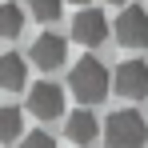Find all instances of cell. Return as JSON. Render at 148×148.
Masks as SVG:
<instances>
[{
    "mask_svg": "<svg viewBox=\"0 0 148 148\" xmlns=\"http://www.w3.org/2000/svg\"><path fill=\"white\" fill-rule=\"evenodd\" d=\"M108 84H112V76L96 56H80L72 64V72H68V88L80 104H100L108 96Z\"/></svg>",
    "mask_w": 148,
    "mask_h": 148,
    "instance_id": "cell-1",
    "label": "cell"
},
{
    "mask_svg": "<svg viewBox=\"0 0 148 148\" xmlns=\"http://www.w3.org/2000/svg\"><path fill=\"white\" fill-rule=\"evenodd\" d=\"M104 144L108 148H144L148 144V124L136 108H120L104 124Z\"/></svg>",
    "mask_w": 148,
    "mask_h": 148,
    "instance_id": "cell-2",
    "label": "cell"
},
{
    "mask_svg": "<svg viewBox=\"0 0 148 148\" xmlns=\"http://www.w3.org/2000/svg\"><path fill=\"white\" fill-rule=\"evenodd\" d=\"M28 112L36 120H60L64 116V88L52 84V80H40L28 88Z\"/></svg>",
    "mask_w": 148,
    "mask_h": 148,
    "instance_id": "cell-3",
    "label": "cell"
},
{
    "mask_svg": "<svg viewBox=\"0 0 148 148\" xmlns=\"http://www.w3.org/2000/svg\"><path fill=\"white\" fill-rule=\"evenodd\" d=\"M116 40H120L124 48H144L148 44V12L140 4H128L120 8V16H116Z\"/></svg>",
    "mask_w": 148,
    "mask_h": 148,
    "instance_id": "cell-4",
    "label": "cell"
},
{
    "mask_svg": "<svg viewBox=\"0 0 148 148\" xmlns=\"http://www.w3.org/2000/svg\"><path fill=\"white\" fill-rule=\"evenodd\" d=\"M28 56H32V64H36L40 72H56V68L64 64V56H68V40L56 36V32H40V36L32 40Z\"/></svg>",
    "mask_w": 148,
    "mask_h": 148,
    "instance_id": "cell-5",
    "label": "cell"
},
{
    "mask_svg": "<svg viewBox=\"0 0 148 148\" xmlns=\"http://www.w3.org/2000/svg\"><path fill=\"white\" fill-rule=\"evenodd\" d=\"M104 36H108V16L100 8H80L76 20H72V40L96 48V44H104Z\"/></svg>",
    "mask_w": 148,
    "mask_h": 148,
    "instance_id": "cell-6",
    "label": "cell"
},
{
    "mask_svg": "<svg viewBox=\"0 0 148 148\" xmlns=\"http://www.w3.org/2000/svg\"><path fill=\"white\" fill-rule=\"evenodd\" d=\"M112 84H116V92L128 96V100L148 96V68H144V60H124L120 68H116V76H112Z\"/></svg>",
    "mask_w": 148,
    "mask_h": 148,
    "instance_id": "cell-7",
    "label": "cell"
},
{
    "mask_svg": "<svg viewBox=\"0 0 148 148\" xmlns=\"http://www.w3.org/2000/svg\"><path fill=\"white\" fill-rule=\"evenodd\" d=\"M64 132H68V140H72V144H92V140H96V116H92V112H88V108H76L72 116H68V120H64Z\"/></svg>",
    "mask_w": 148,
    "mask_h": 148,
    "instance_id": "cell-8",
    "label": "cell"
},
{
    "mask_svg": "<svg viewBox=\"0 0 148 148\" xmlns=\"http://www.w3.org/2000/svg\"><path fill=\"white\" fill-rule=\"evenodd\" d=\"M24 84H28V64H24V56L4 52V56H0V88L16 92V88H24Z\"/></svg>",
    "mask_w": 148,
    "mask_h": 148,
    "instance_id": "cell-9",
    "label": "cell"
},
{
    "mask_svg": "<svg viewBox=\"0 0 148 148\" xmlns=\"http://www.w3.org/2000/svg\"><path fill=\"white\" fill-rule=\"evenodd\" d=\"M24 32V8L20 4H0V36L12 40Z\"/></svg>",
    "mask_w": 148,
    "mask_h": 148,
    "instance_id": "cell-10",
    "label": "cell"
},
{
    "mask_svg": "<svg viewBox=\"0 0 148 148\" xmlns=\"http://www.w3.org/2000/svg\"><path fill=\"white\" fill-rule=\"evenodd\" d=\"M24 116H20V108H0V140H24Z\"/></svg>",
    "mask_w": 148,
    "mask_h": 148,
    "instance_id": "cell-11",
    "label": "cell"
},
{
    "mask_svg": "<svg viewBox=\"0 0 148 148\" xmlns=\"http://www.w3.org/2000/svg\"><path fill=\"white\" fill-rule=\"evenodd\" d=\"M60 12H64V0H32V16L40 24H56Z\"/></svg>",
    "mask_w": 148,
    "mask_h": 148,
    "instance_id": "cell-12",
    "label": "cell"
},
{
    "mask_svg": "<svg viewBox=\"0 0 148 148\" xmlns=\"http://www.w3.org/2000/svg\"><path fill=\"white\" fill-rule=\"evenodd\" d=\"M20 148H56V140H52L44 128H36V132H28L24 140H20Z\"/></svg>",
    "mask_w": 148,
    "mask_h": 148,
    "instance_id": "cell-13",
    "label": "cell"
},
{
    "mask_svg": "<svg viewBox=\"0 0 148 148\" xmlns=\"http://www.w3.org/2000/svg\"><path fill=\"white\" fill-rule=\"evenodd\" d=\"M108 4H124V8H128V0H108Z\"/></svg>",
    "mask_w": 148,
    "mask_h": 148,
    "instance_id": "cell-14",
    "label": "cell"
},
{
    "mask_svg": "<svg viewBox=\"0 0 148 148\" xmlns=\"http://www.w3.org/2000/svg\"><path fill=\"white\" fill-rule=\"evenodd\" d=\"M72 4H80V8H84V4H88V0H72Z\"/></svg>",
    "mask_w": 148,
    "mask_h": 148,
    "instance_id": "cell-15",
    "label": "cell"
}]
</instances>
